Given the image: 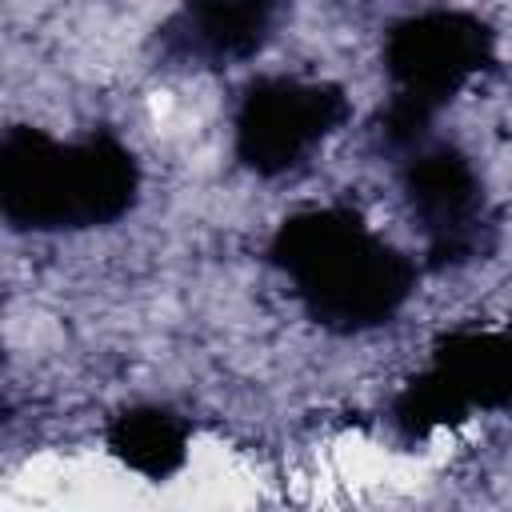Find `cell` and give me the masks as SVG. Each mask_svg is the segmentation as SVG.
<instances>
[{
    "label": "cell",
    "mask_w": 512,
    "mask_h": 512,
    "mask_svg": "<svg viewBox=\"0 0 512 512\" xmlns=\"http://www.w3.org/2000/svg\"><path fill=\"white\" fill-rule=\"evenodd\" d=\"M272 260L308 316L340 332L392 320L416 280L408 256L348 208H308L284 220Z\"/></svg>",
    "instance_id": "6da1fadb"
},
{
    "label": "cell",
    "mask_w": 512,
    "mask_h": 512,
    "mask_svg": "<svg viewBox=\"0 0 512 512\" xmlns=\"http://www.w3.org/2000/svg\"><path fill=\"white\" fill-rule=\"evenodd\" d=\"M136 188V160L112 136L56 140L40 128H12L0 144V212L12 228H100L132 208Z\"/></svg>",
    "instance_id": "7a4b0ae2"
},
{
    "label": "cell",
    "mask_w": 512,
    "mask_h": 512,
    "mask_svg": "<svg viewBox=\"0 0 512 512\" xmlns=\"http://www.w3.org/2000/svg\"><path fill=\"white\" fill-rule=\"evenodd\" d=\"M492 60V32L484 20L456 8H428L400 20L384 40V72L392 100L384 112V140L392 148L424 144L428 120L464 92Z\"/></svg>",
    "instance_id": "3957f363"
},
{
    "label": "cell",
    "mask_w": 512,
    "mask_h": 512,
    "mask_svg": "<svg viewBox=\"0 0 512 512\" xmlns=\"http://www.w3.org/2000/svg\"><path fill=\"white\" fill-rule=\"evenodd\" d=\"M500 408H512V336L464 328L444 336L428 368L408 380L396 400V420L408 432H428Z\"/></svg>",
    "instance_id": "277c9868"
},
{
    "label": "cell",
    "mask_w": 512,
    "mask_h": 512,
    "mask_svg": "<svg viewBox=\"0 0 512 512\" xmlns=\"http://www.w3.org/2000/svg\"><path fill=\"white\" fill-rule=\"evenodd\" d=\"M348 100L336 84L300 76L256 80L236 108V156L256 176H284L312 160L316 148L344 124Z\"/></svg>",
    "instance_id": "5b68a950"
},
{
    "label": "cell",
    "mask_w": 512,
    "mask_h": 512,
    "mask_svg": "<svg viewBox=\"0 0 512 512\" xmlns=\"http://www.w3.org/2000/svg\"><path fill=\"white\" fill-rule=\"evenodd\" d=\"M408 204L428 236L432 256L468 260L484 236V192L476 168L456 148L416 144L404 168Z\"/></svg>",
    "instance_id": "8992f818"
},
{
    "label": "cell",
    "mask_w": 512,
    "mask_h": 512,
    "mask_svg": "<svg viewBox=\"0 0 512 512\" xmlns=\"http://www.w3.org/2000/svg\"><path fill=\"white\" fill-rule=\"evenodd\" d=\"M280 0H188L164 28L172 56L232 64L248 60L272 32Z\"/></svg>",
    "instance_id": "52a82bcc"
},
{
    "label": "cell",
    "mask_w": 512,
    "mask_h": 512,
    "mask_svg": "<svg viewBox=\"0 0 512 512\" xmlns=\"http://www.w3.org/2000/svg\"><path fill=\"white\" fill-rule=\"evenodd\" d=\"M108 444L132 472L164 480L188 456V428L164 408H128L124 416H116Z\"/></svg>",
    "instance_id": "ba28073f"
}]
</instances>
